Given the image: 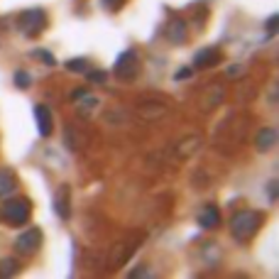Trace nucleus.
I'll return each mask as SVG.
<instances>
[{"mask_svg": "<svg viewBox=\"0 0 279 279\" xmlns=\"http://www.w3.org/2000/svg\"><path fill=\"white\" fill-rule=\"evenodd\" d=\"M260 223H262V215H260V213H255V210H240V213H235L233 220H230V233H233L238 240H250V238L257 233Z\"/></svg>", "mask_w": 279, "mask_h": 279, "instance_id": "obj_1", "label": "nucleus"}, {"mask_svg": "<svg viewBox=\"0 0 279 279\" xmlns=\"http://www.w3.org/2000/svg\"><path fill=\"white\" fill-rule=\"evenodd\" d=\"M30 213H32V204H30L27 199H22V196L7 199V201L2 204V209H0V215H2L10 225H22V223L30 218Z\"/></svg>", "mask_w": 279, "mask_h": 279, "instance_id": "obj_2", "label": "nucleus"}, {"mask_svg": "<svg viewBox=\"0 0 279 279\" xmlns=\"http://www.w3.org/2000/svg\"><path fill=\"white\" fill-rule=\"evenodd\" d=\"M20 30L27 35V37H37L42 30H44V25H47V15L42 12V10H27V12H22L20 15Z\"/></svg>", "mask_w": 279, "mask_h": 279, "instance_id": "obj_3", "label": "nucleus"}, {"mask_svg": "<svg viewBox=\"0 0 279 279\" xmlns=\"http://www.w3.org/2000/svg\"><path fill=\"white\" fill-rule=\"evenodd\" d=\"M138 71H140V62H138V54H135V52H125V54L118 59V64H115V73H118L120 78H125V81L135 78Z\"/></svg>", "mask_w": 279, "mask_h": 279, "instance_id": "obj_4", "label": "nucleus"}, {"mask_svg": "<svg viewBox=\"0 0 279 279\" xmlns=\"http://www.w3.org/2000/svg\"><path fill=\"white\" fill-rule=\"evenodd\" d=\"M42 245V230L39 228H30V230H25L17 240H15V247H17V252H35L37 247Z\"/></svg>", "mask_w": 279, "mask_h": 279, "instance_id": "obj_5", "label": "nucleus"}, {"mask_svg": "<svg viewBox=\"0 0 279 279\" xmlns=\"http://www.w3.org/2000/svg\"><path fill=\"white\" fill-rule=\"evenodd\" d=\"M35 118H37L39 135H42V138H49V135H52V130H54V123H52V113H49V108L39 103V105L35 108Z\"/></svg>", "mask_w": 279, "mask_h": 279, "instance_id": "obj_6", "label": "nucleus"}, {"mask_svg": "<svg viewBox=\"0 0 279 279\" xmlns=\"http://www.w3.org/2000/svg\"><path fill=\"white\" fill-rule=\"evenodd\" d=\"M130 255H133V247H130L128 243H118V245H113V247H110L108 265H110V267H120V265H123Z\"/></svg>", "mask_w": 279, "mask_h": 279, "instance_id": "obj_7", "label": "nucleus"}, {"mask_svg": "<svg viewBox=\"0 0 279 279\" xmlns=\"http://www.w3.org/2000/svg\"><path fill=\"white\" fill-rule=\"evenodd\" d=\"M167 39L174 42V44L186 42V22L184 20H172L169 27H167Z\"/></svg>", "mask_w": 279, "mask_h": 279, "instance_id": "obj_8", "label": "nucleus"}, {"mask_svg": "<svg viewBox=\"0 0 279 279\" xmlns=\"http://www.w3.org/2000/svg\"><path fill=\"white\" fill-rule=\"evenodd\" d=\"M218 223H220V213H218L215 206H206V209L201 210V215H199V225L201 228L213 230V228H218Z\"/></svg>", "mask_w": 279, "mask_h": 279, "instance_id": "obj_9", "label": "nucleus"}, {"mask_svg": "<svg viewBox=\"0 0 279 279\" xmlns=\"http://www.w3.org/2000/svg\"><path fill=\"white\" fill-rule=\"evenodd\" d=\"M15 189H17V179H15L12 169H0V199H5Z\"/></svg>", "mask_w": 279, "mask_h": 279, "instance_id": "obj_10", "label": "nucleus"}, {"mask_svg": "<svg viewBox=\"0 0 279 279\" xmlns=\"http://www.w3.org/2000/svg\"><path fill=\"white\" fill-rule=\"evenodd\" d=\"M275 144H277V130H272V128L260 130V135H257V147H260V152H270Z\"/></svg>", "mask_w": 279, "mask_h": 279, "instance_id": "obj_11", "label": "nucleus"}, {"mask_svg": "<svg viewBox=\"0 0 279 279\" xmlns=\"http://www.w3.org/2000/svg\"><path fill=\"white\" fill-rule=\"evenodd\" d=\"M218 62H220V52L218 49H204V52L196 54V64L199 67H213Z\"/></svg>", "mask_w": 279, "mask_h": 279, "instance_id": "obj_12", "label": "nucleus"}, {"mask_svg": "<svg viewBox=\"0 0 279 279\" xmlns=\"http://www.w3.org/2000/svg\"><path fill=\"white\" fill-rule=\"evenodd\" d=\"M20 272V262L17 260H12V257H7V260H2L0 262V275H17Z\"/></svg>", "mask_w": 279, "mask_h": 279, "instance_id": "obj_13", "label": "nucleus"}, {"mask_svg": "<svg viewBox=\"0 0 279 279\" xmlns=\"http://www.w3.org/2000/svg\"><path fill=\"white\" fill-rule=\"evenodd\" d=\"M15 83H17L20 88H27V86H30V73H25V71H17V73H15Z\"/></svg>", "mask_w": 279, "mask_h": 279, "instance_id": "obj_14", "label": "nucleus"}, {"mask_svg": "<svg viewBox=\"0 0 279 279\" xmlns=\"http://www.w3.org/2000/svg\"><path fill=\"white\" fill-rule=\"evenodd\" d=\"M37 57H39V59H42V62H47V64H49V67H52V64H54V57H52V54H47V52H44V49H37Z\"/></svg>", "mask_w": 279, "mask_h": 279, "instance_id": "obj_15", "label": "nucleus"}, {"mask_svg": "<svg viewBox=\"0 0 279 279\" xmlns=\"http://www.w3.org/2000/svg\"><path fill=\"white\" fill-rule=\"evenodd\" d=\"M277 22H279L277 15H272V17L267 20V32H270V35H275V30H277Z\"/></svg>", "mask_w": 279, "mask_h": 279, "instance_id": "obj_16", "label": "nucleus"}, {"mask_svg": "<svg viewBox=\"0 0 279 279\" xmlns=\"http://www.w3.org/2000/svg\"><path fill=\"white\" fill-rule=\"evenodd\" d=\"M67 67L73 69V71H83V69H86V62H83V59H76V62H69Z\"/></svg>", "mask_w": 279, "mask_h": 279, "instance_id": "obj_17", "label": "nucleus"}, {"mask_svg": "<svg viewBox=\"0 0 279 279\" xmlns=\"http://www.w3.org/2000/svg\"><path fill=\"white\" fill-rule=\"evenodd\" d=\"M88 78H91V81H98V83H101V81H105V73H96V71H88Z\"/></svg>", "mask_w": 279, "mask_h": 279, "instance_id": "obj_18", "label": "nucleus"}, {"mask_svg": "<svg viewBox=\"0 0 279 279\" xmlns=\"http://www.w3.org/2000/svg\"><path fill=\"white\" fill-rule=\"evenodd\" d=\"M101 2H103L105 7H110V10H118V5H120L123 0H101Z\"/></svg>", "mask_w": 279, "mask_h": 279, "instance_id": "obj_19", "label": "nucleus"}, {"mask_svg": "<svg viewBox=\"0 0 279 279\" xmlns=\"http://www.w3.org/2000/svg\"><path fill=\"white\" fill-rule=\"evenodd\" d=\"M81 96H86V88H76L73 91V98H81Z\"/></svg>", "mask_w": 279, "mask_h": 279, "instance_id": "obj_20", "label": "nucleus"}, {"mask_svg": "<svg viewBox=\"0 0 279 279\" xmlns=\"http://www.w3.org/2000/svg\"><path fill=\"white\" fill-rule=\"evenodd\" d=\"M186 76H189V69H181L179 73H176V78H179V81H181V78H186Z\"/></svg>", "mask_w": 279, "mask_h": 279, "instance_id": "obj_21", "label": "nucleus"}]
</instances>
